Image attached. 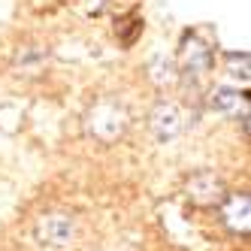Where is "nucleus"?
Segmentation results:
<instances>
[{
	"label": "nucleus",
	"mask_w": 251,
	"mask_h": 251,
	"mask_svg": "<svg viewBox=\"0 0 251 251\" xmlns=\"http://www.w3.org/2000/svg\"><path fill=\"white\" fill-rule=\"evenodd\" d=\"M227 70H230V76H236V79H248V55L242 51V55H227Z\"/></svg>",
	"instance_id": "obj_9"
},
{
	"label": "nucleus",
	"mask_w": 251,
	"mask_h": 251,
	"mask_svg": "<svg viewBox=\"0 0 251 251\" xmlns=\"http://www.w3.org/2000/svg\"><path fill=\"white\" fill-rule=\"evenodd\" d=\"M218 209H221V224L230 233H236V236H248V230H251V197L245 191L227 194Z\"/></svg>",
	"instance_id": "obj_3"
},
{
	"label": "nucleus",
	"mask_w": 251,
	"mask_h": 251,
	"mask_svg": "<svg viewBox=\"0 0 251 251\" xmlns=\"http://www.w3.org/2000/svg\"><path fill=\"white\" fill-rule=\"evenodd\" d=\"M33 233H37V239L43 245H67L70 239H73L76 227H73V218H70V215L49 212V215H43V218L37 221V230Z\"/></svg>",
	"instance_id": "obj_6"
},
{
	"label": "nucleus",
	"mask_w": 251,
	"mask_h": 251,
	"mask_svg": "<svg viewBox=\"0 0 251 251\" xmlns=\"http://www.w3.org/2000/svg\"><path fill=\"white\" fill-rule=\"evenodd\" d=\"M127 127H130V115L118 100H97L85 112V133L97 142H103V146L121 139Z\"/></svg>",
	"instance_id": "obj_1"
},
{
	"label": "nucleus",
	"mask_w": 251,
	"mask_h": 251,
	"mask_svg": "<svg viewBox=\"0 0 251 251\" xmlns=\"http://www.w3.org/2000/svg\"><path fill=\"white\" fill-rule=\"evenodd\" d=\"M212 64H215L212 46L200 40V33H188L182 43V70L188 76H206Z\"/></svg>",
	"instance_id": "obj_4"
},
{
	"label": "nucleus",
	"mask_w": 251,
	"mask_h": 251,
	"mask_svg": "<svg viewBox=\"0 0 251 251\" xmlns=\"http://www.w3.org/2000/svg\"><path fill=\"white\" fill-rule=\"evenodd\" d=\"M149 127H151V133H154L160 142L176 139L178 133H182V127H185L182 109H178L176 103H170V100H160L154 109L149 112Z\"/></svg>",
	"instance_id": "obj_5"
},
{
	"label": "nucleus",
	"mask_w": 251,
	"mask_h": 251,
	"mask_svg": "<svg viewBox=\"0 0 251 251\" xmlns=\"http://www.w3.org/2000/svg\"><path fill=\"white\" fill-rule=\"evenodd\" d=\"M149 73H151V82L154 85H173L176 82V64L170 61V58H151V64H149Z\"/></svg>",
	"instance_id": "obj_8"
},
{
	"label": "nucleus",
	"mask_w": 251,
	"mask_h": 251,
	"mask_svg": "<svg viewBox=\"0 0 251 251\" xmlns=\"http://www.w3.org/2000/svg\"><path fill=\"white\" fill-rule=\"evenodd\" d=\"M239 103H245V94H239L236 88H227V85L212 88V94H209V106L218 112H233V109H239Z\"/></svg>",
	"instance_id": "obj_7"
},
{
	"label": "nucleus",
	"mask_w": 251,
	"mask_h": 251,
	"mask_svg": "<svg viewBox=\"0 0 251 251\" xmlns=\"http://www.w3.org/2000/svg\"><path fill=\"white\" fill-rule=\"evenodd\" d=\"M185 194H188L191 206H197V209H215V206H221V200L227 197V185H224V178L215 170H197V173L188 176Z\"/></svg>",
	"instance_id": "obj_2"
}]
</instances>
